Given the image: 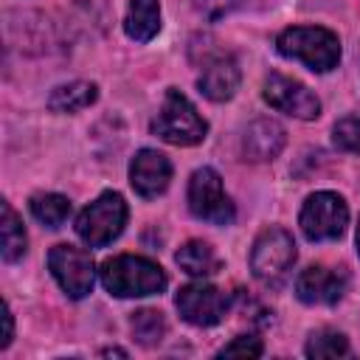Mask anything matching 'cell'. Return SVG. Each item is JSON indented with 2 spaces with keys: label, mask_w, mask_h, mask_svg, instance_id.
<instances>
[{
  "label": "cell",
  "mask_w": 360,
  "mask_h": 360,
  "mask_svg": "<svg viewBox=\"0 0 360 360\" xmlns=\"http://www.w3.org/2000/svg\"><path fill=\"white\" fill-rule=\"evenodd\" d=\"M96 96H98V87L93 82H70V84L53 87V93L48 96V107L53 112H76L90 107Z\"/></svg>",
  "instance_id": "e0dca14e"
},
{
  "label": "cell",
  "mask_w": 360,
  "mask_h": 360,
  "mask_svg": "<svg viewBox=\"0 0 360 360\" xmlns=\"http://www.w3.org/2000/svg\"><path fill=\"white\" fill-rule=\"evenodd\" d=\"M98 276H101L104 290L115 298H143V295L163 292V287H166L163 267L158 262H152L146 256H135V253H121V256L107 259L101 264Z\"/></svg>",
  "instance_id": "6da1fadb"
},
{
  "label": "cell",
  "mask_w": 360,
  "mask_h": 360,
  "mask_svg": "<svg viewBox=\"0 0 360 360\" xmlns=\"http://www.w3.org/2000/svg\"><path fill=\"white\" fill-rule=\"evenodd\" d=\"M0 211H3V222H0V245L3 248H0V253H3V262H17L25 253L28 236H25L22 219L17 217V211L8 202H3Z\"/></svg>",
  "instance_id": "ac0fdd59"
},
{
  "label": "cell",
  "mask_w": 360,
  "mask_h": 360,
  "mask_svg": "<svg viewBox=\"0 0 360 360\" xmlns=\"http://www.w3.org/2000/svg\"><path fill=\"white\" fill-rule=\"evenodd\" d=\"M298 225L309 242H329L343 236L349 225V208L346 200L335 191H315L304 200Z\"/></svg>",
  "instance_id": "8992f818"
},
{
  "label": "cell",
  "mask_w": 360,
  "mask_h": 360,
  "mask_svg": "<svg viewBox=\"0 0 360 360\" xmlns=\"http://www.w3.org/2000/svg\"><path fill=\"white\" fill-rule=\"evenodd\" d=\"M332 141L338 149L360 155V118L357 115H346L332 127Z\"/></svg>",
  "instance_id": "7402d4cb"
},
{
  "label": "cell",
  "mask_w": 360,
  "mask_h": 360,
  "mask_svg": "<svg viewBox=\"0 0 360 360\" xmlns=\"http://www.w3.org/2000/svg\"><path fill=\"white\" fill-rule=\"evenodd\" d=\"M124 31L135 42H149L160 31V3L158 0H129Z\"/></svg>",
  "instance_id": "9a60e30c"
},
{
  "label": "cell",
  "mask_w": 360,
  "mask_h": 360,
  "mask_svg": "<svg viewBox=\"0 0 360 360\" xmlns=\"http://www.w3.org/2000/svg\"><path fill=\"white\" fill-rule=\"evenodd\" d=\"M239 79H242V73H239L236 59L219 53V56L205 62V68L197 79V87L211 101H228V98H233V93L239 87Z\"/></svg>",
  "instance_id": "4fadbf2b"
},
{
  "label": "cell",
  "mask_w": 360,
  "mask_h": 360,
  "mask_svg": "<svg viewBox=\"0 0 360 360\" xmlns=\"http://www.w3.org/2000/svg\"><path fill=\"white\" fill-rule=\"evenodd\" d=\"M281 56L307 65L315 73H329L340 62V39L321 25H292L284 28L276 39Z\"/></svg>",
  "instance_id": "7a4b0ae2"
},
{
  "label": "cell",
  "mask_w": 360,
  "mask_h": 360,
  "mask_svg": "<svg viewBox=\"0 0 360 360\" xmlns=\"http://www.w3.org/2000/svg\"><path fill=\"white\" fill-rule=\"evenodd\" d=\"M262 96H264V101H267L273 110L287 112V115H292V118L312 121V118L321 115V101H318V96H315L307 84H301V82H295V79H290V76L270 73V76L264 79Z\"/></svg>",
  "instance_id": "30bf717a"
},
{
  "label": "cell",
  "mask_w": 360,
  "mask_h": 360,
  "mask_svg": "<svg viewBox=\"0 0 360 360\" xmlns=\"http://www.w3.org/2000/svg\"><path fill=\"white\" fill-rule=\"evenodd\" d=\"M172 180V163L163 152L158 149H141L135 152L132 163H129V183L135 188V194L141 197H158L169 188Z\"/></svg>",
  "instance_id": "7c38bea8"
},
{
  "label": "cell",
  "mask_w": 360,
  "mask_h": 360,
  "mask_svg": "<svg viewBox=\"0 0 360 360\" xmlns=\"http://www.w3.org/2000/svg\"><path fill=\"white\" fill-rule=\"evenodd\" d=\"M295 242H292V236L284 231V228H276V225H270V228H264L259 236H256V242H253V250H250V270H253V276L262 281V284H267V287H278L287 276H290V270H292V264H295Z\"/></svg>",
  "instance_id": "5b68a950"
},
{
  "label": "cell",
  "mask_w": 360,
  "mask_h": 360,
  "mask_svg": "<svg viewBox=\"0 0 360 360\" xmlns=\"http://www.w3.org/2000/svg\"><path fill=\"white\" fill-rule=\"evenodd\" d=\"M28 208H31V217L37 222H42L45 228H59L70 217V200L65 194H56V191L34 194L28 200Z\"/></svg>",
  "instance_id": "d6986e66"
},
{
  "label": "cell",
  "mask_w": 360,
  "mask_h": 360,
  "mask_svg": "<svg viewBox=\"0 0 360 360\" xmlns=\"http://www.w3.org/2000/svg\"><path fill=\"white\" fill-rule=\"evenodd\" d=\"M304 352H307V357H346L349 340H346V335H340L335 329H318L309 335Z\"/></svg>",
  "instance_id": "ffe728a7"
},
{
  "label": "cell",
  "mask_w": 360,
  "mask_h": 360,
  "mask_svg": "<svg viewBox=\"0 0 360 360\" xmlns=\"http://www.w3.org/2000/svg\"><path fill=\"white\" fill-rule=\"evenodd\" d=\"M48 270L62 287V292L73 301L84 298L96 281V262L90 250L76 245H53L48 253Z\"/></svg>",
  "instance_id": "ba28073f"
},
{
  "label": "cell",
  "mask_w": 360,
  "mask_h": 360,
  "mask_svg": "<svg viewBox=\"0 0 360 360\" xmlns=\"http://www.w3.org/2000/svg\"><path fill=\"white\" fill-rule=\"evenodd\" d=\"M11 335H14L11 312H8V304H3V340H0V349H6V346L11 343Z\"/></svg>",
  "instance_id": "d4e9b609"
},
{
  "label": "cell",
  "mask_w": 360,
  "mask_h": 360,
  "mask_svg": "<svg viewBox=\"0 0 360 360\" xmlns=\"http://www.w3.org/2000/svg\"><path fill=\"white\" fill-rule=\"evenodd\" d=\"M174 307L183 321H188L194 326H214L225 318L231 301L219 287L205 284V281H191L177 290Z\"/></svg>",
  "instance_id": "9c48e42d"
},
{
  "label": "cell",
  "mask_w": 360,
  "mask_h": 360,
  "mask_svg": "<svg viewBox=\"0 0 360 360\" xmlns=\"http://www.w3.org/2000/svg\"><path fill=\"white\" fill-rule=\"evenodd\" d=\"M188 208L197 219L211 225H231L233 222V202L225 194L222 177L217 169L202 166L188 180Z\"/></svg>",
  "instance_id": "52a82bcc"
},
{
  "label": "cell",
  "mask_w": 360,
  "mask_h": 360,
  "mask_svg": "<svg viewBox=\"0 0 360 360\" xmlns=\"http://www.w3.org/2000/svg\"><path fill=\"white\" fill-rule=\"evenodd\" d=\"M259 354H262V340L253 335H239L219 349V357H259Z\"/></svg>",
  "instance_id": "603a6c76"
},
{
  "label": "cell",
  "mask_w": 360,
  "mask_h": 360,
  "mask_svg": "<svg viewBox=\"0 0 360 360\" xmlns=\"http://www.w3.org/2000/svg\"><path fill=\"white\" fill-rule=\"evenodd\" d=\"M152 135L174 146H197L208 135V121L197 112V107L174 87L166 90L160 112L152 121Z\"/></svg>",
  "instance_id": "3957f363"
},
{
  "label": "cell",
  "mask_w": 360,
  "mask_h": 360,
  "mask_svg": "<svg viewBox=\"0 0 360 360\" xmlns=\"http://www.w3.org/2000/svg\"><path fill=\"white\" fill-rule=\"evenodd\" d=\"M127 217V200L118 191H104L82 208V214L76 217V233L87 248H104L121 236Z\"/></svg>",
  "instance_id": "277c9868"
},
{
  "label": "cell",
  "mask_w": 360,
  "mask_h": 360,
  "mask_svg": "<svg viewBox=\"0 0 360 360\" xmlns=\"http://www.w3.org/2000/svg\"><path fill=\"white\" fill-rule=\"evenodd\" d=\"M132 335L141 346H158L166 335V321L158 309H138L132 315Z\"/></svg>",
  "instance_id": "44dd1931"
},
{
  "label": "cell",
  "mask_w": 360,
  "mask_h": 360,
  "mask_svg": "<svg viewBox=\"0 0 360 360\" xmlns=\"http://www.w3.org/2000/svg\"><path fill=\"white\" fill-rule=\"evenodd\" d=\"M174 262L194 278H208L222 267L217 250L202 239H188L186 245H180V250L174 253Z\"/></svg>",
  "instance_id": "2e32d148"
},
{
  "label": "cell",
  "mask_w": 360,
  "mask_h": 360,
  "mask_svg": "<svg viewBox=\"0 0 360 360\" xmlns=\"http://www.w3.org/2000/svg\"><path fill=\"white\" fill-rule=\"evenodd\" d=\"M354 239H357V256H360V222H357V236Z\"/></svg>",
  "instance_id": "4316f807"
},
{
  "label": "cell",
  "mask_w": 360,
  "mask_h": 360,
  "mask_svg": "<svg viewBox=\"0 0 360 360\" xmlns=\"http://www.w3.org/2000/svg\"><path fill=\"white\" fill-rule=\"evenodd\" d=\"M284 129L273 118H259L245 129L242 152L245 160H273L284 146Z\"/></svg>",
  "instance_id": "5bb4252c"
},
{
  "label": "cell",
  "mask_w": 360,
  "mask_h": 360,
  "mask_svg": "<svg viewBox=\"0 0 360 360\" xmlns=\"http://www.w3.org/2000/svg\"><path fill=\"white\" fill-rule=\"evenodd\" d=\"M346 284H349V278L343 270H332L326 264H312V267L301 270V276L295 278V295L304 304L332 307L343 298Z\"/></svg>",
  "instance_id": "8fae6325"
},
{
  "label": "cell",
  "mask_w": 360,
  "mask_h": 360,
  "mask_svg": "<svg viewBox=\"0 0 360 360\" xmlns=\"http://www.w3.org/2000/svg\"><path fill=\"white\" fill-rule=\"evenodd\" d=\"M101 354H118V357H127V352H124V349H104Z\"/></svg>",
  "instance_id": "484cf974"
},
{
  "label": "cell",
  "mask_w": 360,
  "mask_h": 360,
  "mask_svg": "<svg viewBox=\"0 0 360 360\" xmlns=\"http://www.w3.org/2000/svg\"><path fill=\"white\" fill-rule=\"evenodd\" d=\"M239 3H242V0H194V8H197L200 14L217 20V17L228 14V11H233Z\"/></svg>",
  "instance_id": "cb8c5ba5"
}]
</instances>
